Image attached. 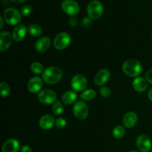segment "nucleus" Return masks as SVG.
<instances>
[{
  "instance_id": "obj_20",
  "label": "nucleus",
  "mask_w": 152,
  "mask_h": 152,
  "mask_svg": "<svg viewBox=\"0 0 152 152\" xmlns=\"http://www.w3.org/2000/svg\"><path fill=\"white\" fill-rule=\"evenodd\" d=\"M77 94L74 91H68L65 92L62 96V101L66 105H71L77 101Z\"/></svg>"
},
{
  "instance_id": "obj_38",
  "label": "nucleus",
  "mask_w": 152,
  "mask_h": 152,
  "mask_svg": "<svg viewBox=\"0 0 152 152\" xmlns=\"http://www.w3.org/2000/svg\"><path fill=\"white\" fill-rule=\"evenodd\" d=\"M151 152H152V150H151Z\"/></svg>"
},
{
  "instance_id": "obj_18",
  "label": "nucleus",
  "mask_w": 152,
  "mask_h": 152,
  "mask_svg": "<svg viewBox=\"0 0 152 152\" xmlns=\"http://www.w3.org/2000/svg\"><path fill=\"white\" fill-rule=\"evenodd\" d=\"M50 39L47 37H43L39 39L35 43V49L39 53H43L46 51L50 46Z\"/></svg>"
},
{
  "instance_id": "obj_2",
  "label": "nucleus",
  "mask_w": 152,
  "mask_h": 152,
  "mask_svg": "<svg viewBox=\"0 0 152 152\" xmlns=\"http://www.w3.org/2000/svg\"><path fill=\"white\" fill-rule=\"evenodd\" d=\"M62 77V72L57 67H50L45 70L42 74V80L49 85H54L59 83Z\"/></svg>"
},
{
  "instance_id": "obj_27",
  "label": "nucleus",
  "mask_w": 152,
  "mask_h": 152,
  "mask_svg": "<svg viewBox=\"0 0 152 152\" xmlns=\"http://www.w3.org/2000/svg\"><path fill=\"white\" fill-rule=\"evenodd\" d=\"M32 11H33L32 7H31V5H28V4H27V5H24L23 7L21 8L20 13H21V14H22V16H28L32 13Z\"/></svg>"
},
{
  "instance_id": "obj_37",
  "label": "nucleus",
  "mask_w": 152,
  "mask_h": 152,
  "mask_svg": "<svg viewBox=\"0 0 152 152\" xmlns=\"http://www.w3.org/2000/svg\"><path fill=\"white\" fill-rule=\"evenodd\" d=\"M151 41H152V37H151Z\"/></svg>"
},
{
  "instance_id": "obj_11",
  "label": "nucleus",
  "mask_w": 152,
  "mask_h": 152,
  "mask_svg": "<svg viewBox=\"0 0 152 152\" xmlns=\"http://www.w3.org/2000/svg\"><path fill=\"white\" fill-rule=\"evenodd\" d=\"M111 77V72L108 69H102L96 73L94 77V83L97 86H103Z\"/></svg>"
},
{
  "instance_id": "obj_21",
  "label": "nucleus",
  "mask_w": 152,
  "mask_h": 152,
  "mask_svg": "<svg viewBox=\"0 0 152 152\" xmlns=\"http://www.w3.org/2000/svg\"><path fill=\"white\" fill-rule=\"evenodd\" d=\"M28 31L29 34L34 37H38L42 34V29L37 24H31V25H29Z\"/></svg>"
},
{
  "instance_id": "obj_12",
  "label": "nucleus",
  "mask_w": 152,
  "mask_h": 152,
  "mask_svg": "<svg viewBox=\"0 0 152 152\" xmlns=\"http://www.w3.org/2000/svg\"><path fill=\"white\" fill-rule=\"evenodd\" d=\"M43 86V80L39 77H34L29 80L28 83V89L31 93L36 94L41 91Z\"/></svg>"
},
{
  "instance_id": "obj_29",
  "label": "nucleus",
  "mask_w": 152,
  "mask_h": 152,
  "mask_svg": "<svg viewBox=\"0 0 152 152\" xmlns=\"http://www.w3.org/2000/svg\"><path fill=\"white\" fill-rule=\"evenodd\" d=\"M55 125H56V128L59 129H63L66 127L67 122L62 117H59V118L56 119V122H55Z\"/></svg>"
},
{
  "instance_id": "obj_36",
  "label": "nucleus",
  "mask_w": 152,
  "mask_h": 152,
  "mask_svg": "<svg viewBox=\"0 0 152 152\" xmlns=\"http://www.w3.org/2000/svg\"><path fill=\"white\" fill-rule=\"evenodd\" d=\"M130 152H139V151H130Z\"/></svg>"
},
{
  "instance_id": "obj_25",
  "label": "nucleus",
  "mask_w": 152,
  "mask_h": 152,
  "mask_svg": "<svg viewBox=\"0 0 152 152\" xmlns=\"http://www.w3.org/2000/svg\"><path fill=\"white\" fill-rule=\"evenodd\" d=\"M64 111V106L62 102L59 101H56L52 106V112L56 116L61 115Z\"/></svg>"
},
{
  "instance_id": "obj_17",
  "label": "nucleus",
  "mask_w": 152,
  "mask_h": 152,
  "mask_svg": "<svg viewBox=\"0 0 152 152\" xmlns=\"http://www.w3.org/2000/svg\"><path fill=\"white\" fill-rule=\"evenodd\" d=\"M27 34V28L23 25H18L13 29L12 37L14 41L21 42L25 38Z\"/></svg>"
},
{
  "instance_id": "obj_32",
  "label": "nucleus",
  "mask_w": 152,
  "mask_h": 152,
  "mask_svg": "<svg viewBox=\"0 0 152 152\" xmlns=\"http://www.w3.org/2000/svg\"><path fill=\"white\" fill-rule=\"evenodd\" d=\"M21 152H32V148L29 145H23L20 148Z\"/></svg>"
},
{
  "instance_id": "obj_22",
  "label": "nucleus",
  "mask_w": 152,
  "mask_h": 152,
  "mask_svg": "<svg viewBox=\"0 0 152 152\" xmlns=\"http://www.w3.org/2000/svg\"><path fill=\"white\" fill-rule=\"evenodd\" d=\"M96 96V93L93 89H88V90L84 91L80 95V98L82 100L85 101H91L93 100Z\"/></svg>"
},
{
  "instance_id": "obj_19",
  "label": "nucleus",
  "mask_w": 152,
  "mask_h": 152,
  "mask_svg": "<svg viewBox=\"0 0 152 152\" xmlns=\"http://www.w3.org/2000/svg\"><path fill=\"white\" fill-rule=\"evenodd\" d=\"M134 89L137 92H143L148 88V82L142 77H136L133 81Z\"/></svg>"
},
{
  "instance_id": "obj_23",
  "label": "nucleus",
  "mask_w": 152,
  "mask_h": 152,
  "mask_svg": "<svg viewBox=\"0 0 152 152\" xmlns=\"http://www.w3.org/2000/svg\"><path fill=\"white\" fill-rule=\"evenodd\" d=\"M112 134L114 137H115L116 139H121L124 137L125 134H126V131H125L123 126H117L113 129Z\"/></svg>"
},
{
  "instance_id": "obj_5",
  "label": "nucleus",
  "mask_w": 152,
  "mask_h": 152,
  "mask_svg": "<svg viewBox=\"0 0 152 152\" xmlns=\"http://www.w3.org/2000/svg\"><path fill=\"white\" fill-rule=\"evenodd\" d=\"M73 113L76 118L83 120L87 118L88 115V108L84 101H77L73 107Z\"/></svg>"
},
{
  "instance_id": "obj_1",
  "label": "nucleus",
  "mask_w": 152,
  "mask_h": 152,
  "mask_svg": "<svg viewBox=\"0 0 152 152\" xmlns=\"http://www.w3.org/2000/svg\"><path fill=\"white\" fill-rule=\"evenodd\" d=\"M122 69L127 76L136 78L142 73V67L140 62L137 59H129L123 62Z\"/></svg>"
},
{
  "instance_id": "obj_24",
  "label": "nucleus",
  "mask_w": 152,
  "mask_h": 152,
  "mask_svg": "<svg viewBox=\"0 0 152 152\" xmlns=\"http://www.w3.org/2000/svg\"><path fill=\"white\" fill-rule=\"evenodd\" d=\"M31 70L35 74H42L45 71L44 67L40 62H33L31 65Z\"/></svg>"
},
{
  "instance_id": "obj_26",
  "label": "nucleus",
  "mask_w": 152,
  "mask_h": 152,
  "mask_svg": "<svg viewBox=\"0 0 152 152\" xmlns=\"http://www.w3.org/2000/svg\"><path fill=\"white\" fill-rule=\"evenodd\" d=\"M0 91H1V96L2 97H7L10 93V88L7 83L1 82L0 85Z\"/></svg>"
},
{
  "instance_id": "obj_16",
  "label": "nucleus",
  "mask_w": 152,
  "mask_h": 152,
  "mask_svg": "<svg viewBox=\"0 0 152 152\" xmlns=\"http://www.w3.org/2000/svg\"><path fill=\"white\" fill-rule=\"evenodd\" d=\"M55 120L50 114H45L40 118L39 125V127L43 130H49L55 124Z\"/></svg>"
},
{
  "instance_id": "obj_15",
  "label": "nucleus",
  "mask_w": 152,
  "mask_h": 152,
  "mask_svg": "<svg viewBox=\"0 0 152 152\" xmlns=\"http://www.w3.org/2000/svg\"><path fill=\"white\" fill-rule=\"evenodd\" d=\"M138 120V117L137 114L134 111H129L125 114L123 119V123L127 129H132L137 124Z\"/></svg>"
},
{
  "instance_id": "obj_6",
  "label": "nucleus",
  "mask_w": 152,
  "mask_h": 152,
  "mask_svg": "<svg viewBox=\"0 0 152 152\" xmlns=\"http://www.w3.org/2000/svg\"><path fill=\"white\" fill-rule=\"evenodd\" d=\"M71 36L66 32L57 34L53 40V46L57 50H64L71 43Z\"/></svg>"
},
{
  "instance_id": "obj_3",
  "label": "nucleus",
  "mask_w": 152,
  "mask_h": 152,
  "mask_svg": "<svg viewBox=\"0 0 152 152\" xmlns=\"http://www.w3.org/2000/svg\"><path fill=\"white\" fill-rule=\"evenodd\" d=\"M103 5L98 0H93L91 1L87 7V13L91 19H98L102 16Z\"/></svg>"
},
{
  "instance_id": "obj_8",
  "label": "nucleus",
  "mask_w": 152,
  "mask_h": 152,
  "mask_svg": "<svg viewBox=\"0 0 152 152\" xmlns=\"http://www.w3.org/2000/svg\"><path fill=\"white\" fill-rule=\"evenodd\" d=\"M88 85L87 79L83 74H76L71 79V86L75 91H83Z\"/></svg>"
},
{
  "instance_id": "obj_9",
  "label": "nucleus",
  "mask_w": 152,
  "mask_h": 152,
  "mask_svg": "<svg viewBox=\"0 0 152 152\" xmlns=\"http://www.w3.org/2000/svg\"><path fill=\"white\" fill-rule=\"evenodd\" d=\"M63 11L71 16H75L80 11V6L74 0H64L61 4Z\"/></svg>"
},
{
  "instance_id": "obj_33",
  "label": "nucleus",
  "mask_w": 152,
  "mask_h": 152,
  "mask_svg": "<svg viewBox=\"0 0 152 152\" xmlns=\"http://www.w3.org/2000/svg\"><path fill=\"white\" fill-rule=\"evenodd\" d=\"M148 99H149V100L151 101V102H152V88L151 89H150L149 91H148Z\"/></svg>"
},
{
  "instance_id": "obj_14",
  "label": "nucleus",
  "mask_w": 152,
  "mask_h": 152,
  "mask_svg": "<svg viewBox=\"0 0 152 152\" xmlns=\"http://www.w3.org/2000/svg\"><path fill=\"white\" fill-rule=\"evenodd\" d=\"M20 149L19 142L16 139H9L4 142L1 148L2 152H18Z\"/></svg>"
},
{
  "instance_id": "obj_4",
  "label": "nucleus",
  "mask_w": 152,
  "mask_h": 152,
  "mask_svg": "<svg viewBox=\"0 0 152 152\" xmlns=\"http://www.w3.org/2000/svg\"><path fill=\"white\" fill-rule=\"evenodd\" d=\"M4 21L10 25H18L22 19V14L13 7H8L3 13Z\"/></svg>"
},
{
  "instance_id": "obj_10",
  "label": "nucleus",
  "mask_w": 152,
  "mask_h": 152,
  "mask_svg": "<svg viewBox=\"0 0 152 152\" xmlns=\"http://www.w3.org/2000/svg\"><path fill=\"white\" fill-rule=\"evenodd\" d=\"M136 145L140 151L148 152L151 148V141L147 135L141 134L137 138Z\"/></svg>"
},
{
  "instance_id": "obj_31",
  "label": "nucleus",
  "mask_w": 152,
  "mask_h": 152,
  "mask_svg": "<svg viewBox=\"0 0 152 152\" xmlns=\"http://www.w3.org/2000/svg\"><path fill=\"white\" fill-rule=\"evenodd\" d=\"M69 25L72 27H75L77 25V19L75 16H71L70 17Z\"/></svg>"
},
{
  "instance_id": "obj_35",
  "label": "nucleus",
  "mask_w": 152,
  "mask_h": 152,
  "mask_svg": "<svg viewBox=\"0 0 152 152\" xmlns=\"http://www.w3.org/2000/svg\"><path fill=\"white\" fill-rule=\"evenodd\" d=\"M0 21H1V25H0V28H2L3 25H4V20H3L2 16H0Z\"/></svg>"
},
{
  "instance_id": "obj_28",
  "label": "nucleus",
  "mask_w": 152,
  "mask_h": 152,
  "mask_svg": "<svg viewBox=\"0 0 152 152\" xmlns=\"http://www.w3.org/2000/svg\"><path fill=\"white\" fill-rule=\"evenodd\" d=\"M99 93H100L101 96L104 98L109 97L111 94V90L110 89L109 87L107 86H102L101 87L100 90H99Z\"/></svg>"
},
{
  "instance_id": "obj_30",
  "label": "nucleus",
  "mask_w": 152,
  "mask_h": 152,
  "mask_svg": "<svg viewBox=\"0 0 152 152\" xmlns=\"http://www.w3.org/2000/svg\"><path fill=\"white\" fill-rule=\"evenodd\" d=\"M145 80H147L148 83L152 84V68L148 70L146 72V74H145Z\"/></svg>"
},
{
  "instance_id": "obj_34",
  "label": "nucleus",
  "mask_w": 152,
  "mask_h": 152,
  "mask_svg": "<svg viewBox=\"0 0 152 152\" xmlns=\"http://www.w3.org/2000/svg\"><path fill=\"white\" fill-rule=\"evenodd\" d=\"M12 1H13V2H15V3H22V2H24V1H25V0H11Z\"/></svg>"
},
{
  "instance_id": "obj_7",
  "label": "nucleus",
  "mask_w": 152,
  "mask_h": 152,
  "mask_svg": "<svg viewBox=\"0 0 152 152\" xmlns=\"http://www.w3.org/2000/svg\"><path fill=\"white\" fill-rule=\"evenodd\" d=\"M56 99L57 96L56 93L50 89H43L38 94L39 101L44 105L53 104V102H56Z\"/></svg>"
},
{
  "instance_id": "obj_13",
  "label": "nucleus",
  "mask_w": 152,
  "mask_h": 152,
  "mask_svg": "<svg viewBox=\"0 0 152 152\" xmlns=\"http://www.w3.org/2000/svg\"><path fill=\"white\" fill-rule=\"evenodd\" d=\"M13 37L10 33L2 31L0 33V50L4 51L10 47L12 44Z\"/></svg>"
}]
</instances>
